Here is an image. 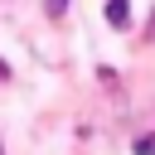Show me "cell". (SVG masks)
Returning <instances> with one entry per match:
<instances>
[{
  "label": "cell",
  "mask_w": 155,
  "mask_h": 155,
  "mask_svg": "<svg viewBox=\"0 0 155 155\" xmlns=\"http://www.w3.org/2000/svg\"><path fill=\"white\" fill-rule=\"evenodd\" d=\"M107 19H111L116 29H126V24H131V10H126V0H107Z\"/></svg>",
  "instance_id": "obj_1"
},
{
  "label": "cell",
  "mask_w": 155,
  "mask_h": 155,
  "mask_svg": "<svg viewBox=\"0 0 155 155\" xmlns=\"http://www.w3.org/2000/svg\"><path fill=\"white\" fill-rule=\"evenodd\" d=\"M136 155H155V136H140L136 140Z\"/></svg>",
  "instance_id": "obj_2"
},
{
  "label": "cell",
  "mask_w": 155,
  "mask_h": 155,
  "mask_svg": "<svg viewBox=\"0 0 155 155\" xmlns=\"http://www.w3.org/2000/svg\"><path fill=\"white\" fill-rule=\"evenodd\" d=\"M44 10H48V15H53V19H58V15H63V10H68V0H44Z\"/></svg>",
  "instance_id": "obj_3"
},
{
  "label": "cell",
  "mask_w": 155,
  "mask_h": 155,
  "mask_svg": "<svg viewBox=\"0 0 155 155\" xmlns=\"http://www.w3.org/2000/svg\"><path fill=\"white\" fill-rule=\"evenodd\" d=\"M150 34H155V15H150Z\"/></svg>",
  "instance_id": "obj_4"
},
{
  "label": "cell",
  "mask_w": 155,
  "mask_h": 155,
  "mask_svg": "<svg viewBox=\"0 0 155 155\" xmlns=\"http://www.w3.org/2000/svg\"><path fill=\"white\" fill-rule=\"evenodd\" d=\"M5 73H10V68H5V63H0V78H5Z\"/></svg>",
  "instance_id": "obj_5"
}]
</instances>
